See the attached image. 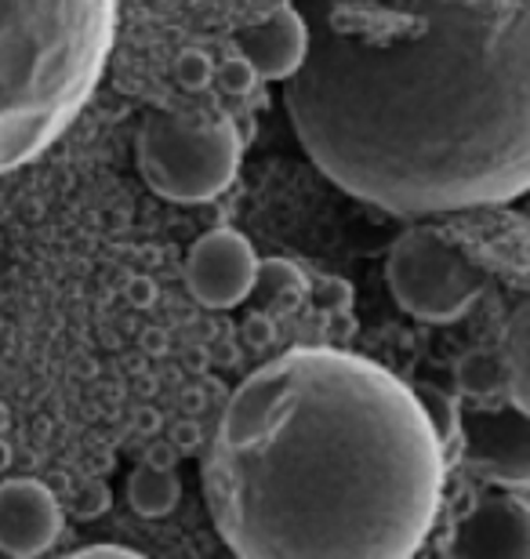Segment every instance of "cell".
<instances>
[{"instance_id": "cell-10", "label": "cell", "mask_w": 530, "mask_h": 559, "mask_svg": "<svg viewBox=\"0 0 530 559\" xmlns=\"http://www.w3.org/2000/svg\"><path fill=\"white\" fill-rule=\"evenodd\" d=\"M466 454L502 484H527V411H472L466 415Z\"/></svg>"}, {"instance_id": "cell-9", "label": "cell", "mask_w": 530, "mask_h": 559, "mask_svg": "<svg viewBox=\"0 0 530 559\" xmlns=\"http://www.w3.org/2000/svg\"><path fill=\"white\" fill-rule=\"evenodd\" d=\"M236 48H240L244 66L262 81H287L291 73L306 62L309 51V26L306 15L287 4L266 11L251 26L236 33Z\"/></svg>"}, {"instance_id": "cell-3", "label": "cell", "mask_w": 530, "mask_h": 559, "mask_svg": "<svg viewBox=\"0 0 530 559\" xmlns=\"http://www.w3.org/2000/svg\"><path fill=\"white\" fill-rule=\"evenodd\" d=\"M120 0H0V178L37 160L106 73Z\"/></svg>"}, {"instance_id": "cell-1", "label": "cell", "mask_w": 530, "mask_h": 559, "mask_svg": "<svg viewBox=\"0 0 530 559\" xmlns=\"http://www.w3.org/2000/svg\"><path fill=\"white\" fill-rule=\"evenodd\" d=\"M284 109L338 189L400 218L530 182V0H309Z\"/></svg>"}, {"instance_id": "cell-2", "label": "cell", "mask_w": 530, "mask_h": 559, "mask_svg": "<svg viewBox=\"0 0 530 559\" xmlns=\"http://www.w3.org/2000/svg\"><path fill=\"white\" fill-rule=\"evenodd\" d=\"M444 479L419 393L331 345L247 374L204 462L211 520L244 559H408L436 527Z\"/></svg>"}, {"instance_id": "cell-4", "label": "cell", "mask_w": 530, "mask_h": 559, "mask_svg": "<svg viewBox=\"0 0 530 559\" xmlns=\"http://www.w3.org/2000/svg\"><path fill=\"white\" fill-rule=\"evenodd\" d=\"M240 131L222 114L156 109L134 135L142 182L172 204H208L236 182Z\"/></svg>"}, {"instance_id": "cell-13", "label": "cell", "mask_w": 530, "mask_h": 559, "mask_svg": "<svg viewBox=\"0 0 530 559\" xmlns=\"http://www.w3.org/2000/svg\"><path fill=\"white\" fill-rule=\"evenodd\" d=\"M73 556H139V552L128 549V545H84Z\"/></svg>"}, {"instance_id": "cell-8", "label": "cell", "mask_w": 530, "mask_h": 559, "mask_svg": "<svg viewBox=\"0 0 530 559\" xmlns=\"http://www.w3.org/2000/svg\"><path fill=\"white\" fill-rule=\"evenodd\" d=\"M62 534V509L40 479H0V552L30 559L48 552Z\"/></svg>"}, {"instance_id": "cell-11", "label": "cell", "mask_w": 530, "mask_h": 559, "mask_svg": "<svg viewBox=\"0 0 530 559\" xmlns=\"http://www.w3.org/2000/svg\"><path fill=\"white\" fill-rule=\"evenodd\" d=\"M131 509L142 512V516H164V512L175 509L178 498V484L172 473L164 468H139L131 476Z\"/></svg>"}, {"instance_id": "cell-5", "label": "cell", "mask_w": 530, "mask_h": 559, "mask_svg": "<svg viewBox=\"0 0 530 559\" xmlns=\"http://www.w3.org/2000/svg\"><path fill=\"white\" fill-rule=\"evenodd\" d=\"M386 280L397 306L425 323L461 320L487 290V273L433 226H414L392 243Z\"/></svg>"}, {"instance_id": "cell-12", "label": "cell", "mask_w": 530, "mask_h": 559, "mask_svg": "<svg viewBox=\"0 0 530 559\" xmlns=\"http://www.w3.org/2000/svg\"><path fill=\"white\" fill-rule=\"evenodd\" d=\"M509 367H513V404L527 411V309H516L513 338H509Z\"/></svg>"}, {"instance_id": "cell-7", "label": "cell", "mask_w": 530, "mask_h": 559, "mask_svg": "<svg viewBox=\"0 0 530 559\" xmlns=\"http://www.w3.org/2000/svg\"><path fill=\"white\" fill-rule=\"evenodd\" d=\"M455 559H527L530 512L520 495H487L455 523L444 545Z\"/></svg>"}, {"instance_id": "cell-6", "label": "cell", "mask_w": 530, "mask_h": 559, "mask_svg": "<svg viewBox=\"0 0 530 559\" xmlns=\"http://www.w3.org/2000/svg\"><path fill=\"white\" fill-rule=\"evenodd\" d=\"M182 280L204 309H233L258 284V254L244 233L219 226L189 248Z\"/></svg>"}]
</instances>
